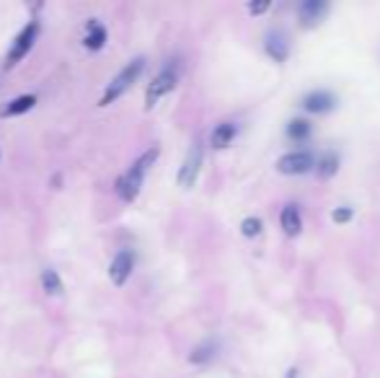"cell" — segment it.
<instances>
[{
    "label": "cell",
    "mask_w": 380,
    "mask_h": 378,
    "mask_svg": "<svg viewBox=\"0 0 380 378\" xmlns=\"http://www.w3.org/2000/svg\"><path fill=\"white\" fill-rule=\"evenodd\" d=\"M160 156V148L158 145H150L145 153H140V158L129 169H127L119 179H116V197L122 200V202H132L135 197L140 195V189H142V182H145V176L148 171L153 169V163L158 161Z\"/></svg>",
    "instance_id": "1"
},
{
    "label": "cell",
    "mask_w": 380,
    "mask_h": 378,
    "mask_svg": "<svg viewBox=\"0 0 380 378\" xmlns=\"http://www.w3.org/2000/svg\"><path fill=\"white\" fill-rule=\"evenodd\" d=\"M142 70H145V57H135V60H129L114 78H112V83L106 86L104 96L98 101V107H109V104H114L119 96H125L129 88L135 86L142 76Z\"/></svg>",
    "instance_id": "2"
},
{
    "label": "cell",
    "mask_w": 380,
    "mask_h": 378,
    "mask_svg": "<svg viewBox=\"0 0 380 378\" xmlns=\"http://www.w3.org/2000/svg\"><path fill=\"white\" fill-rule=\"evenodd\" d=\"M39 32H42V23L34 19V21H29L21 29V32L16 34V39H13V44H11V50H8V54H6V63H3V67H6V70L16 67L23 60V57H26V54L32 52V47H34V42H36V36H39Z\"/></svg>",
    "instance_id": "3"
},
{
    "label": "cell",
    "mask_w": 380,
    "mask_h": 378,
    "mask_svg": "<svg viewBox=\"0 0 380 378\" xmlns=\"http://www.w3.org/2000/svg\"><path fill=\"white\" fill-rule=\"evenodd\" d=\"M179 83V67L176 63H169L166 67H160V73L148 83L145 91V109H153L163 96H169L171 91Z\"/></svg>",
    "instance_id": "4"
},
{
    "label": "cell",
    "mask_w": 380,
    "mask_h": 378,
    "mask_svg": "<svg viewBox=\"0 0 380 378\" xmlns=\"http://www.w3.org/2000/svg\"><path fill=\"white\" fill-rule=\"evenodd\" d=\"M316 161L318 158L310 151H293V153H285L275 163V169L282 176H303V174L316 171Z\"/></svg>",
    "instance_id": "5"
},
{
    "label": "cell",
    "mask_w": 380,
    "mask_h": 378,
    "mask_svg": "<svg viewBox=\"0 0 380 378\" xmlns=\"http://www.w3.org/2000/svg\"><path fill=\"white\" fill-rule=\"evenodd\" d=\"M202 161H204V151H202V143L194 140V145L189 148L187 158H184V163H181L179 176H176V182H179L181 189H191V187L197 184V176H200V171H202Z\"/></svg>",
    "instance_id": "6"
},
{
    "label": "cell",
    "mask_w": 380,
    "mask_h": 378,
    "mask_svg": "<svg viewBox=\"0 0 380 378\" xmlns=\"http://www.w3.org/2000/svg\"><path fill=\"white\" fill-rule=\"evenodd\" d=\"M132 270H135V251L132 249H122L114 260H112V264H109V277H112V282H114L116 288H122L129 280Z\"/></svg>",
    "instance_id": "7"
},
{
    "label": "cell",
    "mask_w": 380,
    "mask_h": 378,
    "mask_svg": "<svg viewBox=\"0 0 380 378\" xmlns=\"http://www.w3.org/2000/svg\"><path fill=\"white\" fill-rule=\"evenodd\" d=\"M328 13V3L326 0H303L297 6V19H300V26L303 29H313L318 23L326 19Z\"/></svg>",
    "instance_id": "8"
},
{
    "label": "cell",
    "mask_w": 380,
    "mask_h": 378,
    "mask_svg": "<svg viewBox=\"0 0 380 378\" xmlns=\"http://www.w3.org/2000/svg\"><path fill=\"white\" fill-rule=\"evenodd\" d=\"M109 39V32H106V26L98 19H88L85 21V34H83V47L88 52H98L101 47L106 44Z\"/></svg>",
    "instance_id": "9"
},
{
    "label": "cell",
    "mask_w": 380,
    "mask_h": 378,
    "mask_svg": "<svg viewBox=\"0 0 380 378\" xmlns=\"http://www.w3.org/2000/svg\"><path fill=\"white\" fill-rule=\"evenodd\" d=\"M334 107H337V98H334V94H328V91H310L303 98V109L310 112V114H328Z\"/></svg>",
    "instance_id": "10"
},
{
    "label": "cell",
    "mask_w": 380,
    "mask_h": 378,
    "mask_svg": "<svg viewBox=\"0 0 380 378\" xmlns=\"http://www.w3.org/2000/svg\"><path fill=\"white\" fill-rule=\"evenodd\" d=\"M36 107V96L34 94H23V96H16L11 101H6L0 107V117H19V114H26Z\"/></svg>",
    "instance_id": "11"
},
{
    "label": "cell",
    "mask_w": 380,
    "mask_h": 378,
    "mask_svg": "<svg viewBox=\"0 0 380 378\" xmlns=\"http://www.w3.org/2000/svg\"><path fill=\"white\" fill-rule=\"evenodd\" d=\"M235 135H238V127H235V122H220L210 135V143L215 151H225L228 145H233L235 140Z\"/></svg>",
    "instance_id": "12"
},
{
    "label": "cell",
    "mask_w": 380,
    "mask_h": 378,
    "mask_svg": "<svg viewBox=\"0 0 380 378\" xmlns=\"http://www.w3.org/2000/svg\"><path fill=\"white\" fill-rule=\"evenodd\" d=\"M264 50H266V54L275 60V63H287V57H290V42H287V39L279 32H275V34H269V36H266Z\"/></svg>",
    "instance_id": "13"
},
{
    "label": "cell",
    "mask_w": 380,
    "mask_h": 378,
    "mask_svg": "<svg viewBox=\"0 0 380 378\" xmlns=\"http://www.w3.org/2000/svg\"><path fill=\"white\" fill-rule=\"evenodd\" d=\"M279 226H282V231H285L287 236H300V231H303V216H300L297 205L282 207V213H279Z\"/></svg>",
    "instance_id": "14"
},
{
    "label": "cell",
    "mask_w": 380,
    "mask_h": 378,
    "mask_svg": "<svg viewBox=\"0 0 380 378\" xmlns=\"http://www.w3.org/2000/svg\"><path fill=\"white\" fill-rule=\"evenodd\" d=\"M39 282H42V291L47 293V295H52V298H54V295H63V293H65L63 277H60V272L52 270V267H44Z\"/></svg>",
    "instance_id": "15"
},
{
    "label": "cell",
    "mask_w": 380,
    "mask_h": 378,
    "mask_svg": "<svg viewBox=\"0 0 380 378\" xmlns=\"http://www.w3.org/2000/svg\"><path fill=\"white\" fill-rule=\"evenodd\" d=\"M313 135V125L308 119H290L287 122V138L295 143H306Z\"/></svg>",
    "instance_id": "16"
},
{
    "label": "cell",
    "mask_w": 380,
    "mask_h": 378,
    "mask_svg": "<svg viewBox=\"0 0 380 378\" xmlns=\"http://www.w3.org/2000/svg\"><path fill=\"white\" fill-rule=\"evenodd\" d=\"M339 171V156L337 153H324L316 161V174L321 179H331Z\"/></svg>",
    "instance_id": "17"
},
{
    "label": "cell",
    "mask_w": 380,
    "mask_h": 378,
    "mask_svg": "<svg viewBox=\"0 0 380 378\" xmlns=\"http://www.w3.org/2000/svg\"><path fill=\"white\" fill-rule=\"evenodd\" d=\"M212 357H215V345H200V347H194V353L189 355V360L194 366H200V363H207Z\"/></svg>",
    "instance_id": "18"
},
{
    "label": "cell",
    "mask_w": 380,
    "mask_h": 378,
    "mask_svg": "<svg viewBox=\"0 0 380 378\" xmlns=\"http://www.w3.org/2000/svg\"><path fill=\"white\" fill-rule=\"evenodd\" d=\"M262 226H264L262 218H246V220L241 223V233L246 238H256L259 233H262Z\"/></svg>",
    "instance_id": "19"
},
{
    "label": "cell",
    "mask_w": 380,
    "mask_h": 378,
    "mask_svg": "<svg viewBox=\"0 0 380 378\" xmlns=\"http://www.w3.org/2000/svg\"><path fill=\"white\" fill-rule=\"evenodd\" d=\"M352 218H355V210H352V207H347V205L337 207V210L331 213V220H334V223H349Z\"/></svg>",
    "instance_id": "20"
},
{
    "label": "cell",
    "mask_w": 380,
    "mask_h": 378,
    "mask_svg": "<svg viewBox=\"0 0 380 378\" xmlns=\"http://www.w3.org/2000/svg\"><path fill=\"white\" fill-rule=\"evenodd\" d=\"M269 8H272L269 0H264V3H249V13H251V16H262V13H266Z\"/></svg>",
    "instance_id": "21"
}]
</instances>
